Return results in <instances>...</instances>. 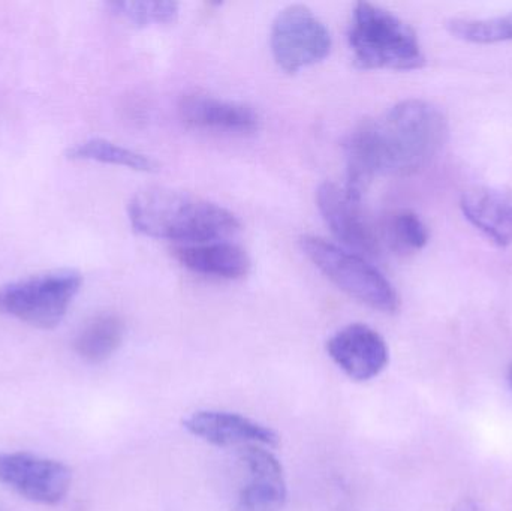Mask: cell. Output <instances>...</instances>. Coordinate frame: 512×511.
I'll return each mask as SVG.
<instances>
[{
  "label": "cell",
  "instance_id": "30bf717a",
  "mask_svg": "<svg viewBox=\"0 0 512 511\" xmlns=\"http://www.w3.org/2000/svg\"><path fill=\"white\" fill-rule=\"evenodd\" d=\"M239 459L248 477L240 489L234 511L282 510L288 491L279 459L268 447L262 446L240 447Z\"/></svg>",
  "mask_w": 512,
  "mask_h": 511
},
{
  "label": "cell",
  "instance_id": "52a82bcc",
  "mask_svg": "<svg viewBox=\"0 0 512 511\" xmlns=\"http://www.w3.org/2000/svg\"><path fill=\"white\" fill-rule=\"evenodd\" d=\"M71 482V470L62 462L32 453H0V485L32 503L56 506Z\"/></svg>",
  "mask_w": 512,
  "mask_h": 511
},
{
  "label": "cell",
  "instance_id": "8992f818",
  "mask_svg": "<svg viewBox=\"0 0 512 511\" xmlns=\"http://www.w3.org/2000/svg\"><path fill=\"white\" fill-rule=\"evenodd\" d=\"M277 65L295 74L330 54L331 35L324 23L304 5H289L274 18L270 36Z\"/></svg>",
  "mask_w": 512,
  "mask_h": 511
},
{
  "label": "cell",
  "instance_id": "7c38bea8",
  "mask_svg": "<svg viewBox=\"0 0 512 511\" xmlns=\"http://www.w3.org/2000/svg\"><path fill=\"white\" fill-rule=\"evenodd\" d=\"M183 122L198 129L251 134L259 128L258 113L251 105L225 101L203 93H189L180 99Z\"/></svg>",
  "mask_w": 512,
  "mask_h": 511
},
{
  "label": "cell",
  "instance_id": "d6986e66",
  "mask_svg": "<svg viewBox=\"0 0 512 511\" xmlns=\"http://www.w3.org/2000/svg\"><path fill=\"white\" fill-rule=\"evenodd\" d=\"M108 8L117 17L138 27L173 23L179 15L176 2H111Z\"/></svg>",
  "mask_w": 512,
  "mask_h": 511
},
{
  "label": "cell",
  "instance_id": "9c48e42d",
  "mask_svg": "<svg viewBox=\"0 0 512 511\" xmlns=\"http://www.w3.org/2000/svg\"><path fill=\"white\" fill-rule=\"evenodd\" d=\"M327 353L343 374L364 383L378 377L390 362L387 342L367 324L343 327L327 342Z\"/></svg>",
  "mask_w": 512,
  "mask_h": 511
},
{
  "label": "cell",
  "instance_id": "9a60e30c",
  "mask_svg": "<svg viewBox=\"0 0 512 511\" xmlns=\"http://www.w3.org/2000/svg\"><path fill=\"white\" fill-rule=\"evenodd\" d=\"M125 338V323L116 314H101L92 318L75 338V353L89 363L110 359Z\"/></svg>",
  "mask_w": 512,
  "mask_h": 511
},
{
  "label": "cell",
  "instance_id": "5bb4252c",
  "mask_svg": "<svg viewBox=\"0 0 512 511\" xmlns=\"http://www.w3.org/2000/svg\"><path fill=\"white\" fill-rule=\"evenodd\" d=\"M176 257L191 272L212 278L240 279L251 270L248 252L225 240L182 246L176 249Z\"/></svg>",
  "mask_w": 512,
  "mask_h": 511
},
{
  "label": "cell",
  "instance_id": "44dd1931",
  "mask_svg": "<svg viewBox=\"0 0 512 511\" xmlns=\"http://www.w3.org/2000/svg\"><path fill=\"white\" fill-rule=\"evenodd\" d=\"M508 378H510V383H511V386H512V365H511V368H510V372H508Z\"/></svg>",
  "mask_w": 512,
  "mask_h": 511
},
{
  "label": "cell",
  "instance_id": "6da1fadb",
  "mask_svg": "<svg viewBox=\"0 0 512 511\" xmlns=\"http://www.w3.org/2000/svg\"><path fill=\"white\" fill-rule=\"evenodd\" d=\"M448 122L436 105L406 99L378 119L363 120L346 140L348 182L361 197L379 174L408 176L426 167L444 147Z\"/></svg>",
  "mask_w": 512,
  "mask_h": 511
},
{
  "label": "cell",
  "instance_id": "7a4b0ae2",
  "mask_svg": "<svg viewBox=\"0 0 512 511\" xmlns=\"http://www.w3.org/2000/svg\"><path fill=\"white\" fill-rule=\"evenodd\" d=\"M128 215L134 230L144 236L189 245L224 240L240 230L239 219L230 210L168 188H147L135 194Z\"/></svg>",
  "mask_w": 512,
  "mask_h": 511
},
{
  "label": "cell",
  "instance_id": "277c9868",
  "mask_svg": "<svg viewBox=\"0 0 512 511\" xmlns=\"http://www.w3.org/2000/svg\"><path fill=\"white\" fill-rule=\"evenodd\" d=\"M300 245L304 255L343 293L384 314L399 311L396 288L361 255L315 236L301 237Z\"/></svg>",
  "mask_w": 512,
  "mask_h": 511
},
{
  "label": "cell",
  "instance_id": "ba28073f",
  "mask_svg": "<svg viewBox=\"0 0 512 511\" xmlns=\"http://www.w3.org/2000/svg\"><path fill=\"white\" fill-rule=\"evenodd\" d=\"M316 201L322 218L340 242L360 254L379 255L382 239L364 213L361 197L327 182L319 186Z\"/></svg>",
  "mask_w": 512,
  "mask_h": 511
},
{
  "label": "cell",
  "instance_id": "8fae6325",
  "mask_svg": "<svg viewBox=\"0 0 512 511\" xmlns=\"http://www.w3.org/2000/svg\"><path fill=\"white\" fill-rule=\"evenodd\" d=\"M183 428L194 437L218 447L262 446L270 449L280 441L279 435L268 426L228 411H197L183 420Z\"/></svg>",
  "mask_w": 512,
  "mask_h": 511
},
{
  "label": "cell",
  "instance_id": "5b68a950",
  "mask_svg": "<svg viewBox=\"0 0 512 511\" xmlns=\"http://www.w3.org/2000/svg\"><path fill=\"white\" fill-rule=\"evenodd\" d=\"M83 278L77 270L60 269L29 276L0 288V314L38 329L62 323Z\"/></svg>",
  "mask_w": 512,
  "mask_h": 511
},
{
  "label": "cell",
  "instance_id": "4fadbf2b",
  "mask_svg": "<svg viewBox=\"0 0 512 511\" xmlns=\"http://www.w3.org/2000/svg\"><path fill=\"white\" fill-rule=\"evenodd\" d=\"M465 218L490 242L505 248L512 243V192L475 186L460 201Z\"/></svg>",
  "mask_w": 512,
  "mask_h": 511
},
{
  "label": "cell",
  "instance_id": "7402d4cb",
  "mask_svg": "<svg viewBox=\"0 0 512 511\" xmlns=\"http://www.w3.org/2000/svg\"><path fill=\"white\" fill-rule=\"evenodd\" d=\"M0 511H3L2 507H0Z\"/></svg>",
  "mask_w": 512,
  "mask_h": 511
},
{
  "label": "cell",
  "instance_id": "2e32d148",
  "mask_svg": "<svg viewBox=\"0 0 512 511\" xmlns=\"http://www.w3.org/2000/svg\"><path fill=\"white\" fill-rule=\"evenodd\" d=\"M68 158L74 161H95L102 164L119 165V167L131 168L134 171L153 173L159 170V164L155 159L126 149L119 144L111 143L104 138H92V140L78 143L68 150Z\"/></svg>",
  "mask_w": 512,
  "mask_h": 511
},
{
  "label": "cell",
  "instance_id": "3957f363",
  "mask_svg": "<svg viewBox=\"0 0 512 511\" xmlns=\"http://www.w3.org/2000/svg\"><path fill=\"white\" fill-rule=\"evenodd\" d=\"M349 45L355 63L363 69L411 71L426 62L415 30L393 12L372 3L355 5Z\"/></svg>",
  "mask_w": 512,
  "mask_h": 511
},
{
  "label": "cell",
  "instance_id": "e0dca14e",
  "mask_svg": "<svg viewBox=\"0 0 512 511\" xmlns=\"http://www.w3.org/2000/svg\"><path fill=\"white\" fill-rule=\"evenodd\" d=\"M451 35L472 44L512 41V12L492 18H454L448 23Z\"/></svg>",
  "mask_w": 512,
  "mask_h": 511
},
{
  "label": "cell",
  "instance_id": "ac0fdd59",
  "mask_svg": "<svg viewBox=\"0 0 512 511\" xmlns=\"http://www.w3.org/2000/svg\"><path fill=\"white\" fill-rule=\"evenodd\" d=\"M382 236L391 248L399 252L420 251L430 239L427 225L411 210L393 213L382 228Z\"/></svg>",
  "mask_w": 512,
  "mask_h": 511
},
{
  "label": "cell",
  "instance_id": "ffe728a7",
  "mask_svg": "<svg viewBox=\"0 0 512 511\" xmlns=\"http://www.w3.org/2000/svg\"><path fill=\"white\" fill-rule=\"evenodd\" d=\"M456 511H486L481 509L478 504H475L474 501H468V503H463L462 506L457 507Z\"/></svg>",
  "mask_w": 512,
  "mask_h": 511
}]
</instances>
